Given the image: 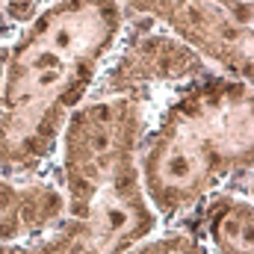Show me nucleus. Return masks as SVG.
<instances>
[{
    "label": "nucleus",
    "instance_id": "nucleus-1",
    "mask_svg": "<svg viewBox=\"0 0 254 254\" xmlns=\"http://www.w3.org/2000/svg\"><path fill=\"white\" fill-rule=\"evenodd\" d=\"M119 0H48L6 45L0 86V172L45 178L71 113L86 104L125 33Z\"/></svg>",
    "mask_w": 254,
    "mask_h": 254
},
{
    "label": "nucleus",
    "instance_id": "nucleus-2",
    "mask_svg": "<svg viewBox=\"0 0 254 254\" xmlns=\"http://www.w3.org/2000/svg\"><path fill=\"white\" fill-rule=\"evenodd\" d=\"M145 110L130 101L80 104L60 139L57 184L65 207L60 222L0 254H125L160 225L136 166Z\"/></svg>",
    "mask_w": 254,
    "mask_h": 254
},
{
    "label": "nucleus",
    "instance_id": "nucleus-3",
    "mask_svg": "<svg viewBox=\"0 0 254 254\" xmlns=\"http://www.w3.org/2000/svg\"><path fill=\"white\" fill-rule=\"evenodd\" d=\"M252 83L213 74L148 122L136 145L142 192L160 225H181L216 192H252Z\"/></svg>",
    "mask_w": 254,
    "mask_h": 254
},
{
    "label": "nucleus",
    "instance_id": "nucleus-4",
    "mask_svg": "<svg viewBox=\"0 0 254 254\" xmlns=\"http://www.w3.org/2000/svg\"><path fill=\"white\" fill-rule=\"evenodd\" d=\"M219 74L192 48L145 18H127L125 33L86 101H130L151 119L166 101Z\"/></svg>",
    "mask_w": 254,
    "mask_h": 254
},
{
    "label": "nucleus",
    "instance_id": "nucleus-5",
    "mask_svg": "<svg viewBox=\"0 0 254 254\" xmlns=\"http://www.w3.org/2000/svg\"><path fill=\"white\" fill-rule=\"evenodd\" d=\"M192 48L219 74L252 83V0H119Z\"/></svg>",
    "mask_w": 254,
    "mask_h": 254
},
{
    "label": "nucleus",
    "instance_id": "nucleus-6",
    "mask_svg": "<svg viewBox=\"0 0 254 254\" xmlns=\"http://www.w3.org/2000/svg\"><path fill=\"white\" fill-rule=\"evenodd\" d=\"M65 198L57 178H9L0 172V246L33 240L63 216Z\"/></svg>",
    "mask_w": 254,
    "mask_h": 254
},
{
    "label": "nucleus",
    "instance_id": "nucleus-7",
    "mask_svg": "<svg viewBox=\"0 0 254 254\" xmlns=\"http://www.w3.org/2000/svg\"><path fill=\"white\" fill-rule=\"evenodd\" d=\"M190 219H198V228H187V231L201 237L213 254H252L254 252L252 192H243V190L216 192L192 213Z\"/></svg>",
    "mask_w": 254,
    "mask_h": 254
},
{
    "label": "nucleus",
    "instance_id": "nucleus-8",
    "mask_svg": "<svg viewBox=\"0 0 254 254\" xmlns=\"http://www.w3.org/2000/svg\"><path fill=\"white\" fill-rule=\"evenodd\" d=\"M125 254H213L201 237H195L187 228L163 225L136 246H130Z\"/></svg>",
    "mask_w": 254,
    "mask_h": 254
},
{
    "label": "nucleus",
    "instance_id": "nucleus-9",
    "mask_svg": "<svg viewBox=\"0 0 254 254\" xmlns=\"http://www.w3.org/2000/svg\"><path fill=\"white\" fill-rule=\"evenodd\" d=\"M45 6V0H3V12H6V21L18 30L21 24H27L39 9Z\"/></svg>",
    "mask_w": 254,
    "mask_h": 254
},
{
    "label": "nucleus",
    "instance_id": "nucleus-10",
    "mask_svg": "<svg viewBox=\"0 0 254 254\" xmlns=\"http://www.w3.org/2000/svg\"><path fill=\"white\" fill-rule=\"evenodd\" d=\"M12 36H15V27L6 21V12H3V0H0V39H6V42H9Z\"/></svg>",
    "mask_w": 254,
    "mask_h": 254
},
{
    "label": "nucleus",
    "instance_id": "nucleus-11",
    "mask_svg": "<svg viewBox=\"0 0 254 254\" xmlns=\"http://www.w3.org/2000/svg\"><path fill=\"white\" fill-rule=\"evenodd\" d=\"M6 39H0V86H3V63H6Z\"/></svg>",
    "mask_w": 254,
    "mask_h": 254
},
{
    "label": "nucleus",
    "instance_id": "nucleus-12",
    "mask_svg": "<svg viewBox=\"0 0 254 254\" xmlns=\"http://www.w3.org/2000/svg\"><path fill=\"white\" fill-rule=\"evenodd\" d=\"M45 3H48V0H45Z\"/></svg>",
    "mask_w": 254,
    "mask_h": 254
}]
</instances>
